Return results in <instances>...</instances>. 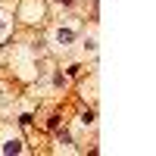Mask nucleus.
Returning a JSON list of instances; mask_svg holds the SVG:
<instances>
[{"label": "nucleus", "mask_w": 156, "mask_h": 156, "mask_svg": "<svg viewBox=\"0 0 156 156\" xmlns=\"http://www.w3.org/2000/svg\"><path fill=\"white\" fill-rule=\"evenodd\" d=\"M53 37H56V44H59V47H69V44L75 41V31H72V28H59Z\"/></svg>", "instance_id": "1"}, {"label": "nucleus", "mask_w": 156, "mask_h": 156, "mask_svg": "<svg viewBox=\"0 0 156 156\" xmlns=\"http://www.w3.org/2000/svg\"><path fill=\"white\" fill-rule=\"evenodd\" d=\"M0 150H3V153H22V140H19V137H12V140H6Z\"/></svg>", "instance_id": "2"}, {"label": "nucleus", "mask_w": 156, "mask_h": 156, "mask_svg": "<svg viewBox=\"0 0 156 156\" xmlns=\"http://www.w3.org/2000/svg\"><path fill=\"white\" fill-rule=\"evenodd\" d=\"M81 125H94V112H84L81 115Z\"/></svg>", "instance_id": "3"}, {"label": "nucleus", "mask_w": 156, "mask_h": 156, "mask_svg": "<svg viewBox=\"0 0 156 156\" xmlns=\"http://www.w3.org/2000/svg\"><path fill=\"white\" fill-rule=\"evenodd\" d=\"M59 3H72V0H59Z\"/></svg>", "instance_id": "4"}]
</instances>
